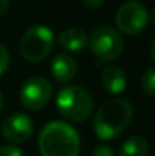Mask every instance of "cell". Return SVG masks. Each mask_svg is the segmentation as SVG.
<instances>
[{"label": "cell", "instance_id": "6da1fadb", "mask_svg": "<svg viewBox=\"0 0 155 156\" xmlns=\"http://www.w3.org/2000/svg\"><path fill=\"white\" fill-rule=\"evenodd\" d=\"M134 109L126 99H113L103 103L93 120V130L101 140H114L125 132L132 120Z\"/></svg>", "mask_w": 155, "mask_h": 156}, {"label": "cell", "instance_id": "7a4b0ae2", "mask_svg": "<svg viewBox=\"0 0 155 156\" xmlns=\"http://www.w3.org/2000/svg\"><path fill=\"white\" fill-rule=\"evenodd\" d=\"M81 140L78 132L64 121L47 123L38 136L41 156H78Z\"/></svg>", "mask_w": 155, "mask_h": 156}, {"label": "cell", "instance_id": "3957f363", "mask_svg": "<svg viewBox=\"0 0 155 156\" xmlns=\"http://www.w3.org/2000/svg\"><path fill=\"white\" fill-rule=\"evenodd\" d=\"M56 106L61 115L73 123H81L93 112V99L78 85L64 87L56 96Z\"/></svg>", "mask_w": 155, "mask_h": 156}, {"label": "cell", "instance_id": "277c9868", "mask_svg": "<svg viewBox=\"0 0 155 156\" xmlns=\"http://www.w3.org/2000/svg\"><path fill=\"white\" fill-rule=\"evenodd\" d=\"M55 35L47 26L37 24L29 27L20 41V53L29 62H40L47 58L53 49Z\"/></svg>", "mask_w": 155, "mask_h": 156}, {"label": "cell", "instance_id": "5b68a950", "mask_svg": "<svg viewBox=\"0 0 155 156\" xmlns=\"http://www.w3.org/2000/svg\"><path fill=\"white\" fill-rule=\"evenodd\" d=\"M88 44L91 53L101 62L116 61L123 52V38L119 30L111 26L96 27L88 38Z\"/></svg>", "mask_w": 155, "mask_h": 156}, {"label": "cell", "instance_id": "8992f818", "mask_svg": "<svg viewBox=\"0 0 155 156\" xmlns=\"http://www.w3.org/2000/svg\"><path fill=\"white\" fill-rule=\"evenodd\" d=\"M149 14L146 6L138 0L123 3L116 12V27L126 35H137L148 26Z\"/></svg>", "mask_w": 155, "mask_h": 156}, {"label": "cell", "instance_id": "52a82bcc", "mask_svg": "<svg viewBox=\"0 0 155 156\" xmlns=\"http://www.w3.org/2000/svg\"><path fill=\"white\" fill-rule=\"evenodd\" d=\"M52 96L50 82L40 76L29 77L20 90V102L29 111H38L49 103Z\"/></svg>", "mask_w": 155, "mask_h": 156}, {"label": "cell", "instance_id": "ba28073f", "mask_svg": "<svg viewBox=\"0 0 155 156\" xmlns=\"http://www.w3.org/2000/svg\"><path fill=\"white\" fill-rule=\"evenodd\" d=\"M3 136L9 143H24L34 133V120L23 112H15L9 115L2 124Z\"/></svg>", "mask_w": 155, "mask_h": 156}, {"label": "cell", "instance_id": "9c48e42d", "mask_svg": "<svg viewBox=\"0 0 155 156\" xmlns=\"http://www.w3.org/2000/svg\"><path fill=\"white\" fill-rule=\"evenodd\" d=\"M52 74L53 77L61 82V83H67L70 82L75 76H76V71H78V64H76V59L70 55V53H58L53 61H52L50 65Z\"/></svg>", "mask_w": 155, "mask_h": 156}, {"label": "cell", "instance_id": "30bf717a", "mask_svg": "<svg viewBox=\"0 0 155 156\" xmlns=\"http://www.w3.org/2000/svg\"><path fill=\"white\" fill-rule=\"evenodd\" d=\"M102 87L109 94H120L126 88V76L117 65H108L102 71Z\"/></svg>", "mask_w": 155, "mask_h": 156}, {"label": "cell", "instance_id": "8fae6325", "mask_svg": "<svg viewBox=\"0 0 155 156\" xmlns=\"http://www.w3.org/2000/svg\"><path fill=\"white\" fill-rule=\"evenodd\" d=\"M58 43L67 52H81L87 46L88 37H87V34H85L84 29L68 27V29L62 30L58 35Z\"/></svg>", "mask_w": 155, "mask_h": 156}, {"label": "cell", "instance_id": "7c38bea8", "mask_svg": "<svg viewBox=\"0 0 155 156\" xmlns=\"http://www.w3.org/2000/svg\"><path fill=\"white\" fill-rule=\"evenodd\" d=\"M149 144L143 136H131L128 138L119 150V156H148Z\"/></svg>", "mask_w": 155, "mask_h": 156}, {"label": "cell", "instance_id": "4fadbf2b", "mask_svg": "<svg viewBox=\"0 0 155 156\" xmlns=\"http://www.w3.org/2000/svg\"><path fill=\"white\" fill-rule=\"evenodd\" d=\"M142 90L151 96V97H155V68L154 67H149L143 76H142Z\"/></svg>", "mask_w": 155, "mask_h": 156}, {"label": "cell", "instance_id": "5bb4252c", "mask_svg": "<svg viewBox=\"0 0 155 156\" xmlns=\"http://www.w3.org/2000/svg\"><path fill=\"white\" fill-rule=\"evenodd\" d=\"M9 62H11V56H9L8 49L3 44H0V76H3L8 71Z\"/></svg>", "mask_w": 155, "mask_h": 156}, {"label": "cell", "instance_id": "9a60e30c", "mask_svg": "<svg viewBox=\"0 0 155 156\" xmlns=\"http://www.w3.org/2000/svg\"><path fill=\"white\" fill-rule=\"evenodd\" d=\"M0 156H24V153L17 146H3L0 147Z\"/></svg>", "mask_w": 155, "mask_h": 156}, {"label": "cell", "instance_id": "2e32d148", "mask_svg": "<svg viewBox=\"0 0 155 156\" xmlns=\"http://www.w3.org/2000/svg\"><path fill=\"white\" fill-rule=\"evenodd\" d=\"M91 156H116V155H114V152H113V149L109 146L101 144V146H98L94 149V152H93Z\"/></svg>", "mask_w": 155, "mask_h": 156}, {"label": "cell", "instance_id": "e0dca14e", "mask_svg": "<svg viewBox=\"0 0 155 156\" xmlns=\"http://www.w3.org/2000/svg\"><path fill=\"white\" fill-rule=\"evenodd\" d=\"M106 0H81V3L88 9H99L105 5Z\"/></svg>", "mask_w": 155, "mask_h": 156}, {"label": "cell", "instance_id": "ac0fdd59", "mask_svg": "<svg viewBox=\"0 0 155 156\" xmlns=\"http://www.w3.org/2000/svg\"><path fill=\"white\" fill-rule=\"evenodd\" d=\"M9 9V0H0V15H3Z\"/></svg>", "mask_w": 155, "mask_h": 156}, {"label": "cell", "instance_id": "d6986e66", "mask_svg": "<svg viewBox=\"0 0 155 156\" xmlns=\"http://www.w3.org/2000/svg\"><path fill=\"white\" fill-rule=\"evenodd\" d=\"M151 58H152V61L155 62V40L152 41V44H151Z\"/></svg>", "mask_w": 155, "mask_h": 156}, {"label": "cell", "instance_id": "ffe728a7", "mask_svg": "<svg viewBox=\"0 0 155 156\" xmlns=\"http://www.w3.org/2000/svg\"><path fill=\"white\" fill-rule=\"evenodd\" d=\"M151 20H152V24L155 26V8H154V11H152V15H151Z\"/></svg>", "mask_w": 155, "mask_h": 156}, {"label": "cell", "instance_id": "44dd1931", "mask_svg": "<svg viewBox=\"0 0 155 156\" xmlns=\"http://www.w3.org/2000/svg\"><path fill=\"white\" fill-rule=\"evenodd\" d=\"M3 109V96H2V93H0V111Z\"/></svg>", "mask_w": 155, "mask_h": 156}]
</instances>
